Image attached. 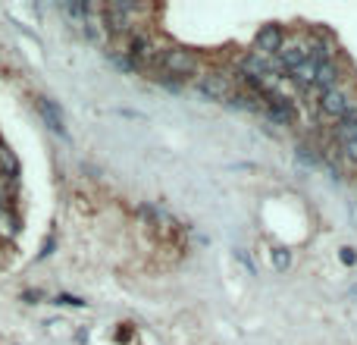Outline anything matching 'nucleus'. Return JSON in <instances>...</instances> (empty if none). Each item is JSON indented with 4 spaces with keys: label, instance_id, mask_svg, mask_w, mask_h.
<instances>
[{
    "label": "nucleus",
    "instance_id": "nucleus-1",
    "mask_svg": "<svg viewBox=\"0 0 357 345\" xmlns=\"http://www.w3.org/2000/svg\"><path fill=\"white\" fill-rule=\"evenodd\" d=\"M198 54L194 50H185V47H169L160 54V60H157V69H150L154 75H166V79L173 82H185V79H194L198 75Z\"/></svg>",
    "mask_w": 357,
    "mask_h": 345
},
{
    "label": "nucleus",
    "instance_id": "nucleus-2",
    "mask_svg": "<svg viewBox=\"0 0 357 345\" xmlns=\"http://www.w3.org/2000/svg\"><path fill=\"white\" fill-rule=\"evenodd\" d=\"M138 220H141V223L148 226L150 236L160 238V242H175V245L185 242L182 223L173 217V213L160 210V207H154V204H141V207H138Z\"/></svg>",
    "mask_w": 357,
    "mask_h": 345
},
{
    "label": "nucleus",
    "instance_id": "nucleus-3",
    "mask_svg": "<svg viewBox=\"0 0 357 345\" xmlns=\"http://www.w3.org/2000/svg\"><path fill=\"white\" fill-rule=\"evenodd\" d=\"M200 94H204V98H210V100H219V104H225V98H229L232 91H235V82L229 79V75L225 72H207L204 79H200Z\"/></svg>",
    "mask_w": 357,
    "mask_h": 345
},
{
    "label": "nucleus",
    "instance_id": "nucleus-4",
    "mask_svg": "<svg viewBox=\"0 0 357 345\" xmlns=\"http://www.w3.org/2000/svg\"><path fill=\"white\" fill-rule=\"evenodd\" d=\"M254 47L260 50L263 56H276L282 47H285V29L276 25V22L263 25V29L257 31V38H254Z\"/></svg>",
    "mask_w": 357,
    "mask_h": 345
},
{
    "label": "nucleus",
    "instance_id": "nucleus-5",
    "mask_svg": "<svg viewBox=\"0 0 357 345\" xmlns=\"http://www.w3.org/2000/svg\"><path fill=\"white\" fill-rule=\"evenodd\" d=\"M35 104H38V113H41L44 125H47V129L54 132L56 138H63V141H66L69 129H66V123H63V110H60V107H56L54 100H47V98H38Z\"/></svg>",
    "mask_w": 357,
    "mask_h": 345
},
{
    "label": "nucleus",
    "instance_id": "nucleus-6",
    "mask_svg": "<svg viewBox=\"0 0 357 345\" xmlns=\"http://www.w3.org/2000/svg\"><path fill=\"white\" fill-rule=\"evenodd\" d=\"M104 25H106V31L110 35H132V16L119 6V0H113V3H106L104 6Z\"/></svg>",
    "mask_w": 357,
    "mask_h": 345
},
{
    "label": "nucleus",
    "instance_id": "nucleus-7",
    "mask_svg": "<svg viewBox=\"0 0 357 345\" xmlns=\"http://www.w3.org/2000/svg\"><path fill=\"white\" fill-rule=\"evenodd\" d=\"M348 107H351V100H348V94H344L342 88H332V91L319 94V110H323L326 116H332L335 123L344 116V110H348Z\"/></svg>",
    "mask_w": 357,
    "mask_h": 345
},
{
    "label": "nucleus",
    "instance_id": "nucleus-8",
    "mask_svg": "<svg viewBox=\"0 0 357 345\" xmlns=\"http://www.w3.org/2000/svg\"><path fill=\"white\" fill-rule=\"evenodd\" d=\"M19 236V217L13 213V207H0V242L10 245Z\"/></svg>",
    "mask_w": 357,
    "mask_h": 345
},
{
    "label": "nucleus",
    "instance_id": "nucleus-9",
    "mask_svg": "<svg viewBox=\"0 0 357 345\" xmlns=\"http://www.w3.org/2000/svg\"><path fill=\"white\" fill-rule=\"evenodd\" d=\"M19 157H16V151L13 148H6L3 141H0V176H3V179H13L16 182V176H19Z\"/></svg>",
    "mask_w": 357,
    "mask_h": 345
},
{
    "label": "nucleus",
    "instance_id": "nucleus-10",
    "mask_svg": "<svg viewBox=\"0 0 357 345\" xmlns=\"http://www.w3.org/2000/svg\"><path fill=\"white\" fill-rule=\"evenodd\" d=\"M288 79L298 82V88H310L313 82H317V63H313V60H304L292 75H288Z\"/></svg>",
    "mask_w": 357,
    "mask_h": 345
},
{
    "label": "nucleus",
    "instance_id": "nucleus-11",
    "mask_svg": "<svg viewBox=\"0 0 357 345\" xmlns=\"http://www.w3.org/2000/svg\"><path fill=\"white\" fill-rule=\"evenodd\" d=\"M16 192H19L16 182L0 176V207H13V198H16Z\"/></svg>",
    "mask_w": 357,
    "mask_h": 345
},
{
    "label": "nucleus",
    "instance_id": "nucleus-12",
    "mask_svg": "<svg viewBox=\"0 0 357 345\" xmlns=\"http://www.w3.org/2000/svg\"><path fill=\"white\" fill-rule=\"evenodd\" d=\"M273 267L276 270H288V267H292V251H288V248H273Z\"/></svg>",
    "mask_w": 357,
    "mask_h": 345
},
{
    "label": "nucleus",
    "instance_id": "nucleus-13",
    "mask_svg": "<svg viewBox=\"0 0 357 345\" xmlns=\"http://www.w3.org/2000/svg\"><path fill=\"white\" fill-rule=\"evenodd\" d=\"M298 157H301V163H307V167H317L319 163V157H317V151H307V144H298Z\"/></svg>",
    "mask_w": 357,
    "mask_h": 345
},
{
    "label": "nucleus",
    "instance_id": "nucleus-14",
    "mask_svg": "<svg viewBox=\"0 0 357 345\" xmlns=\"http://www.w3.org/2000/svg\"><path fill=\"white\" fill-rule=\"evenodd\" d=\"M110 60H113V66L122 69V72H135V66H132V60L125 54H110Z\"/></svg>",
    "mask_w": 357,
    "mask_h": 345
},
{
    "label": "nucleus",
    "instance_id": "nucleus-15",
    "mask_svg": "<svg viewBox=\"0 0 357 345\" xmlns=\"http://www.w3.org/2000/svg\"><path fill=\"white\" fill-rule=\"evenodd\" d=\"M338 257H342V263H348V267H354L357 263V251L354 248H342L338 251Z\"/></svg>",
    "mask_w": 357,
    "mask_h": 345
},
{
    "label": "nucleus",
    "instance_id": "nucleus-16",
    "mask_svg": "<svg viewBox=\"0 0 357 345\" xmlns=\"http://www.w3.org/2000/svg\"><path fill=\"white\" fill-rule=\"evenodd\" d=\"M235 257L244 263V267L251 270V273H254V261H251V254H248V251H244V248H235Z\"/></svg>",
    "mask_w": 357,
    "mask_h": 345
},
{
    "label": "nucleus",
    "instance_id": "nucleus-17",
    "mask_svg": "<svg viewBox=\"0 0 357 345\" xmlns=\"http://www.w3.org/2000/svg\"><path fill=\"white\" fill-rule=\"evenodd\" d=\"M344 154L357 163V138H348V141H344Z\"/></svg>",
    "mask_w": 357,
    "mask_h": 345
},
{
    "label": "nucleus",
    "instance_id": "nucleus-18",
    "mask_svg": "<svg viewBox=\"0 0 357 345\" xmlns=\"http://www.w3.org/2000/svg\"><path fill=\"white\" fill-rule=\"evenodd\" d=\"M351 295H354V298H357V286H354V289H351Z\"/></svg>",
    "mask_w": 357,
    "mask_h": 345
}]
</instances>
